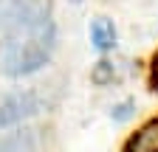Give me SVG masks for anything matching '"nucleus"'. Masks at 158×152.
Wrapping results in <instances>:
<instances>
[{
	"label": "nucleus",
	"mask_w": 158,
	"mask_h": 152,
	"mask_svg": "<svg viewBox=\"0 0 158 152\" xmlns=\"http://www.w3.org/2000/svg\"><path fill=\"white\" fill-rule=\"evenodd\" d=\"M43 110V99L34 90H17V93H6L0 96V130L23 124L26 118L37 116Z\"/></svg>",
	"instance_id": "obj_2"
},
{
	"label": "nucleus",
	"mask_w": 158,
	"mask_h": 152,
	"mask_svg": "<svg viewBox=\"0 0 158 152\" xmlns=\"http://www.w3.org/2000/svg\"><path fill=\"white\" fill-rule=\"evenodd\" d=\"M40 132L34 127H20L0 135V152H37Z\"/></svg>",
	"instance_id": "obj_3"
},
{
	"label": "nucleus",
	"mask_w": 158,
	"mask_h": 152,
	"mask_svg": "<svg viewBox=\"0 0 158 152\" xmlns=\"http://www.w3.org/2000/svg\"><path fill=\"white\" fill-rule=\"evenodd\" d=\"M150 85L158 90V54L152 56V65H150Z\"/></svg>",
	"instance_id": "obj_8"
},
{
	"label": "nucleus",
	"mask_w": 158,
	"mask_h": 152,
	"mask_svg": "<svg viewBox=\"0 0 158 152\" xmlns=\"http://www.w3.org/2000/svg\"><path fill=\"white\" fill-rule=\"evenodd\" d=\"M73 3H82V0H73Z\"/></svg>",
	"instance_id": "obj_9"
},
{
	"label": "nucleus",
	"mask_w": 158,
	"mask_h": 152,
	"mask_svg": "<svg viewBox=\"0 0 158 152\" xmlns=\"http://www.w3.org/2000/svg\"><path fill=\"white\" fill-rule=\"evenodd\" d=\"M54 45H56V28L51 17L14 28L0 37V70L14 79L31 76L51 59Z\"/></svg>",
	"instance_id": "obj_1"
},
{
	"label": "nucleus",
	"mask_w": 158,
	"mask_h": 152,
	"mask_svg": "<svg viewBox=\"0 0 158 152\" xmlns=\"http://www.w3.org/2000/svg\"><path fill=\"white\" fill-rule=\"evenodd\" d=\"M110 79H113V65L107 59H102V62L96 65V70H93V82L96 85H107Z\"/></svg>",
	"instance_id": "obj_6"
},
{
	"label": "nucleus",
	"mask_w": 158,
	"mask_h": 152,
	"mask_svg": "<svg viewBox=\"0 0 158 152\" xmlns=\"http://www.w3.org/2000/svg\"><path fill=\"white\" fill-rule=\"evenodd\" d=\"M90 42L99 48V51H110L116 45V28H113V20L107 17H96L90 23Z\"/></svg>",
	"instance_id": "obj_5"
},
{
	"label": "nucleus",
	"mask_w": 158,
	"mask_h": 152,
	"mask_svg": "<svg viewBox=\"0 0 158 152\" xmlns=\"http://www.w3.org/2000/svg\"><path fill=\"white\" fill-rule=\"evenodd\" d=\"M130 110H133V104H130V102H124V104H118V107L113 110V118H116V121H124V118L130 116Z\"/></svg>",
	"instance_id": "obj_7"
},
{
	"label": "nucleus",
	"mask_w": 158,
	"mask_h": 152,
	"mask_svg": "<svg viewBox=\"0 0 158 152\" xmlns=\"http://www.w3.org/2000/svg\"><path fill=\"white\" fill-rule=\"evenodd\" d=\"M122 152H158V118L138 127L133 135L124 141Z\"/></svg>",
	"instance_id": "obj_4"
}]
</instances>
